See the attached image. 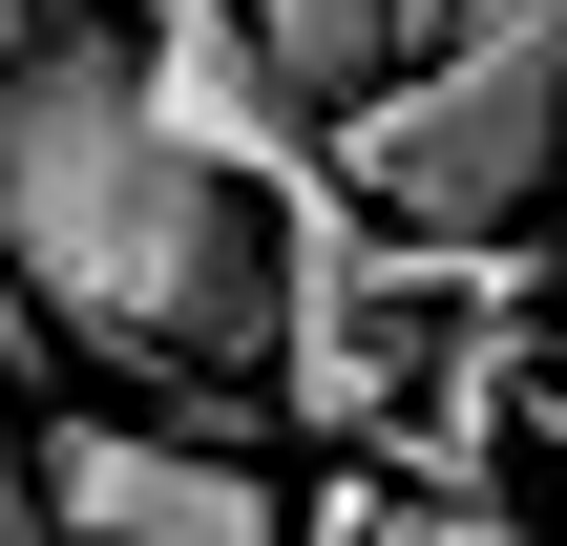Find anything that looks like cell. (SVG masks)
Returning <instances> with one entry per match:
<instances>
[{"label":"cell","mask_w":567,"mask_h":546,"mask_svg":"<svg viewBox=\"0 0 567 546\" xmlns=\"http://www.w3.org/2000/svg\"><path fill=\"white\" fill-rule=\"evenodd\" d=\"M231 21H252V63H274V105H295V126H337V105L400 63V21H379V0H231Z\"/></svg>","instance_id":"5"},{"label":"cell","mask_w":567,"mask_h":546,"mask_svg":"<svg viewBox=\"0 0 567 546\" xmlns=\"http://www.w3.org/2000/svg\"><path fill=\"white\" fill-rule=\"evenodd\" d=\"M42 21H63V0H0V63H21V42H42Z\"/></svg>","instance_id":"6"},{"label":"cell","mask_w":567,"mask_h":546,"mask_svg":"<svg viewBox=\"0 0 567 546\" xmlns=\"http://www.w3.org/2000/svg\"><path fill=\"white\" fill-rule=\"evenodd\" d=\"M379 21H400V42H421V21H463V0H379Z\"/></svg>","instance_id":"7"},{"label":"cell","mask_w":567,"mask_h":546,"mask_svg":"<svg viewBox=\"0 0 567 546\" xmlns=\"http://www.w3.org/2000/svg\"><path fill=\"white\" fill-rule=\"evenodd\" d=\"M0 546H42V505H0Z\"/></svg>","instance_id":"8"},{"label":"cell","mask_w":567,"mask_h":546,"mask_svg":"<svg viewBox=\"0 0 567 546\" xmlns=\"http://www.w3.org/2000/svg\"><path fill=\"white\" fill-rule=\"evenodd\" d=\"M316 189H337L379 253H505L567 189V0H463V21H421V42L316 126Z\"/></svg>","instance_id":"2"},{"label":"cell","mask_w":567,"mask_h":546,"mask_svg":"<svg viewBox=\"0 0 567 546\" xmlns=\"http://www.w3.org/2000/svg\"><path fill=\"white\" fill-rule=\"evenodd\" d=\"M547 210H567V189H547Z\"/></svg>","instance_id":"9"},{"label":"cell","mask_w":567,"mask_h":546,"mask_svg":"<svg viewBox=\"0 0 567 546\" xmlns=\"http://www.w3.org/2000/svg\"><path fill=\"white\" fill-rule=\"evenodd\" d=\"M252 379H274L316 442H400V400H421L400 253H379L337 189H295V210H274V316H252Z\"/></svg>","instance_id":"3"},{"label":"cell","mask_w":567,"mask_h":546,"mask_svg":"<svg viewBox=\"0 0 567 546\" xmlns=\"http://www.w3.org/2000/svg\"><path fill=\"white\" fill-rule=\"evenodd\" d=\"M21 505H42V546H295L274 463L210 421H63V442H21Z\"/></svg>","instance_id":"4"},{"label":"cell","mask_w":567,"mask_h":546,"mask_svg":"<svg viewBox=\"0 0 567 546\" xmlns=\"http://www.w3.org/2000/svg\"><path fill=\"white\" fill-rule=\"evenodd\" d=\"M0 295L42 316V358L105 379H252L274 316V210L210 189L147 105L105 21H42L0 63Z\"/></svg>","instance_id":"1"}]
</instances>
